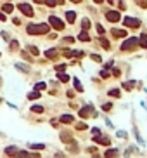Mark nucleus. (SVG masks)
Here are the masks:
<instances>
[{
    "label": "nucleus",
    "mask_w": 147,
    "mask_h": 158,
    "mask_svg": "<svg viewBox=\"0 0 147 158\" xmlns=\"http://www.w3.org/2000/svg\"><path fill=\"white\" fill-rule=\"evenodd\" d=\"M71 2H76V4H80V2H81V0H71Z\"/></svg>",
    "instance_id": "47"
},
{
    "label": "nucleus",
    "mask_w": 147,
    "mask_h": 158,
    "mask_svg": "<svg viewBox=\"0 0 147 158\" xmlns=\"http://www.w3.org/2000/svg\"><path fill=\"white\" fill-rule=\"evenodd\" d=\"M61 141H63V142H69V141H71V134H69V132H61Z\"/></svg>",
    "instance_id": "18"
},
{
    "label": "nucleus",
    "mask_w": 147,
    "mask_h": 158,
    "mask_svg": "<svg viewBox=\"0 0 147 158\" xmlns=\"http://www.w3.org/2000/svg\"><path fill=\"white\" fill-rule=\"evenodd\" d=\"M76 129H78V130H87V123H83V122H81V123H76Z\"/></svg>",
    "instance_id": "34"
},
{
    "label": "nucleus",
    "mask_w": 147,
    "mask_h": 158,
    "mask_svg": "<svg viewBox=\"0 0 147 158\" xmlns=\"http://www.w3.org/2000/svg\"><path fill=\"white\" fill-rule=\"evenodd\" d=\"M66 19H68V23H74V19H76V14H74L73 11H68V12H66Z\"/></svg>",
    "instance_id": "16"
},
{
    "label": "nucleus",
    "mask_w": 147,
    "mask_h": 158,
    "mask_svg": "<svg viewBox=\"0 0 147 158\" xmlns=\"http://www.w3.org/2000/svg\"><path fill=\"white\" fill-rule=\"evenodd\" d=\"M92 132H94V136H97V134H100L99 129H92Z\"/></svg>",
    "instance_id": "44"
},
{
    "label": "nucleus",
    "mask_w": 147,
    "mask_h": 158,
    "mask_svg": "<svg viewBox=\"0 0 147 158\" xmlns=\"http://www.w3.org/2000/svg\"><path fill=\"white\" fill-rule=\"evenodd\" d=\"M23 59H26L28 63H31V61H33V57H31L30 54H28V52H23Z\"/></svg>",
    "instance_id": "32"
},
{
    "label": "nucleus",
    "mask_w": 147,
    "mask_h": 158,
    "mask_svg": "<svg viewBox=\"0 0 147 158\" xmlns=\"http://www.w3.org/2000/svg\"><path fill=\"white\" fill-rule=\"evenodd\" d=\"M137 4H138L140 7H144V9H145V7H147V0H137Z\"/></svg>",
    "instance_id": "35"
},
{
    "label": "nucleus",
    "mask_w": 147,
    "mask_h": 158,
    "mask_svg": "<svg viewBox=\"0 0 147 158\" xmlns=\"http://www.w3.org/2000/svg\"><path fill=\"white\" fill-rule=\"evenodd\" d=\"M133 85H135V82H125V83H123V87H125L126 90H131V89H133Z\"/></svg>",
    "instance_id": "27"
},
{
    "label": "nucleus",
    "mask_w": 147,
    "mask_h": 158,
    "mask_svg": "<svg viewBox=\"0 0 147 158\" xmlns=\"http://www.w3.org/2000/svg\"><path fill=\"white\" fill-rule=\"evenodd\" d=\"M107 2H109V4H114V0H107Z\"/></svg>",
    "instance_id": "48"
},
{
    "label": "nucleus",
    "mask_w": 147,
    "mask_h": 158,
    "mask_svg": "<svg viewBox=\"0 0 147 158\" xmlns=\"http://www.w3.org/2000/svg\"><path fill=\"white\" fill-rule=\"evenodd\" d=\"M113 75H114V76H120V70H118V68H114V70H113Z\"/></svg>",
    "instance_id": "42"
},
{
    "label": "nucleus",
    "mask_w": 147,
    "mask_h": 158,
    "mask_svg": "<svg viewBox=\"0 0 147 158\" xmlns=\"http://www.w3.org/2000/svg\"><path fill=\"white\" fill-rule=\"evenodd\" d=\"M140 45V42H138V38H126L125 42L121 44V50H135L137 47Z\"/></svg>",
    "instance_id": "2"
},
{
    "label": "nucleus",
    "mask_w": 147,
    "mask_h": 158,
    "mask_svg": "<svg viewBox=\"0 0 147 158\" xmlns=\"http://www.w3.org/2000/svg\"><path fill=\"white\" fill-rule=\"evenodd\" d=\"M26 31L30 33V35H45V33L50 31V26L48 24H45V23H40V24H28Z\"/></svg>",
    "instance_id": "1"
},
{
    "label": "nucleus",
    "mask_w": 147,
    "mask_h": 158,
    "mask_svg": "<svg viewBox=\"0 0 147 158\" xmlns=\"http://www.w3.org/2000/svg\"><path fill=\"white\" fill-rule=\"evenodd\" d=\"M92 59L97 61V63H100V61H102V57H100V56H97V54H92Z\"/></svg>",
    "instance_id": "39"
},
{
    "label": "nucleus",
    "mask_w": 147,
    "mask_h": 158,
    "mask_svg": "<svg viewBox=\"0 0 147 158\" xmlns=\"http://www.w3.org/2000/svg\"><path fill=\"white\" fill-rule=\"evenodd\" d=\"M81 28H83V30H88V28H90V21H88V19H83V21H81Z\"/></svg>",
    "instance_id": "29"
},
{
    "label": "nucleus",
    "mask_w": 147,
    "mask_h": 158,
    "mask_svg": "<svg viewBox=\"0 0 147 158\" xmlns=\"http://www.w3.org/2000/svg\"><path fill=\"white\" fill-rule=\"evenodd\" d=\"M5 155H17V148H16V146L5 148Z\"/></svg>",
    "instance_id": "21"
},
{
    "label": "nucleus",
    "mask_w": 147,
    "mask_h": 158,
    "mask_svg": "<svg viewBox=\"0 0 147 158\" xmlns=\"http://www.w3.org/2000/svg\"><path fill=\"white\" fill-rule=\"evenodd\" d=\"M100 76H102V78H107V76H109V71H107V70H102V71H100Z\"/></svg>",
    "instance_id": "36"
},
{
    "label": "nucleus",
    "mask_w": 147,
    "mask_h": 158,
    "mask_svg": "<svg viewBox=\"0 0 147 158\" xmlns=\"http://www.w3.org/2000/svg\"><path fill=\"white\" fill-rule=\"evenodd\" d=\"M106 19H107L109 23L120 21V12H118V11H107V12H106Z\"/></svg>",
    "instance_id": "5"
},
{
    "label": "nucleus",
    "mask_w": 147,
    "mask_h": 158,
    "mask_svg": "<svg viewBox=\"0 0 147 158\" xmlns=\"http://www.w3.org/2000/svg\"><path fill=\"white\" fill-rule=\"evenodd\" d=\"M64 68H66V64H64V63H63V64H57V66H56V70H57V71H63Z\"/></svg>",
    "instance_id": "41"
},
{
    "label": "nucleus",
    "mask_w": 147,
    "mask_h": 158,
    "mask_svg": "<svg viewBox=\"0 0 147 158\" xmlns=\"http://www.w3.org/2000/svg\"><path fill=\"white\" fill-rule=\"evenodd\" d=\"M17 40H11V49H17Z\"/></svg>",
    "instance_id": "38"
},
{
    "label": "nucleus",
    "mask_w": 147,
    "mask_h": 158,
    "mask_svg": "<svg viewBox=\"0 0 147 158\" xmlns=\"http://www.w3.org/2000/svg\"><path fill=\"white\" fill-rule=\"evenodd\" d=\"M38 97H40V90H37V89H35L33 92H28V99H30V101H33V99H38Z\"/></svg>",
    "instance_id": "15"
},
{
    "label": "nucleus",
    "mask_w": 147,
    "mask_h": 158,
    "mask_svg": "<svg viewBox=\"0 0 147 158\" xmlns=\"http://www.w3.org/2000/svg\"><path fill=\"white\" fill-rule=\"evenodd\" d=\"M45 57H48V59H56L57 57V49H50L45 52Z\"/></svg>",
    "instance_id": "12"
},
{
    "label": "nucleus",
    "mask_w": 147,
    "mask_h": 158,
    "mask_svg": "<svg viewBox=\"0 0 147 158\" xmlns=\"http://www.w3.org/2000/svg\"><path fill=\"white\" fill-rule=\"evenodd\" d=\"M0 21H5V14L4 12H0Z\"/></svg>",
    "instance_id": "43"
},
{
    "label": "nucleus",
    "mask_w": 147,
    "mask_h": 158,
    "mask_svg": "<svg viewBox=\"0 0 147 158\" xmlns=\"http://www.w3.org/2000/svg\"><path fill=\"white\" fill-rule=\"evenodd\" d=\"M95 28H97V33H99V35H104V28L100 26V24H97Z\"/></svg>",
    "instance_id": "37"
},
{
    "label": "nucleus",
    "mask_w": 147,
    "mask_h": 158,
    "mask_svg": "<svg viewBox=\"0 0 147 158\" xmlns=\"http://www.w3.org/2000/svg\"><path fill=\"white\" fill-rule=\"evenodd\" d=\"M28 50H30L33 56H38V49L35 47V45H28Z\"/></svg>",
    "instance_id": "26"
},
{
    "label": "nucleus",
    "mask_w": 147,
    "mask_h": 158,
    "mask_svg": "<svg viewBox=\"0 0 147 158\" xmlns=\"http://www.w3.org/2000/svg\"><path fill=\"white\" fill-rule=\"evenodd\" d=\"M33 2H37V4H43L45 0H33Z\"/></svg>",
    "instance_id": "46"
},
{
    "label": "nucleus",
    "mask_w": 147,
    "mask_h": 158,
    "mask_svg": "<svg viewBox=\"0 0 147 158\" xmlns=\"http://www.w3.org/2000/svg\"><path fill=\"white\" fill-rule=\"evenodd\" d=\"M92 113V106H87V108H81L80 109V116H81V118H88V115Z\"/></svg>",
    "instance_id": "9"
},
{
    "label": "nucleus",
    "mask_w": 147,
    "mask_h": 158,
    "mask_svg": "<svg viewBox=\"0 0 147 158\" xmlns=\"http://www.w3.org/2000/svg\"><path fill=\"white\" fill-rule=\"evenodd\" d=\"M57 78L61 80V82H64V83L69 82V76L66 75V73H63V71H59V73H57Z\"/></svg>",
    "instance_id": "19"
},
{
    "label": "nucleus",
    "mask_w": 147,
    "mask_h": 158,
    "mask_svg": "<svg viewBox=\"0 0 147 158\" xmlns=\"http://www.w3.org/2000/svg\"><path fill=\"white\" fill-rule=\"evenodd\" d=\"M78 40H81V42H88L90 37H88V33H87V30H83V31L78 35Z\"/></svg>",
    "instance_id": "14"
},
{
    "label": "nucleus",
    "mask_w": 147,
    "mask_h": 158,
    "mask_svg": "<svg viewBox=\"0 0 147 158\" xmlns=\"http://www.w3.org/2000/svg\"><path fill=\"white\" fill-rule=\"evenodd\" d=\"M43 4H45L47 7H57V6H63L64 0H45Z\"/></svg>",
    "instance_id": "8"
},
{
    "label": "nucleus",
    "mask_w": 147,
    "mask_h": 158,
    "mask_svg": "<svg viewBox=\"0 0 147 158\" xmlns=\"http://www.w3.org/2000/svg\"><path fill=\"white\" fill-rule=\"evenodd\" d=\"M64 42H66V44H73L74 38H73V37H66V38H64Z\"/></svg>",
    "instance_id": "40"
},
{
    "label": "nucleus",
    "mask_w": 147,
    "mask_h": 158,
    "mask_svg": "<svg viewBox=\"0 0 147 158\" xmlns=\"http://www.w3.org/2000/svg\"><path fill=\"white\" fill-rule=\"evenodd\" d=\"M123 24L126 28H138L140 26V19H137V17H123Z\"/></svg>",
    "instance_id": "3"
},
{
    "label": "nucleus",
    "mask_w": 147,
    "mask_h": 158,
    "mask_svg": "<svg viewBox=\"0 0 147 158\" xmlns=\"http://www.w3.org/2000/svg\"><path fill=\"white\" fill-rule=\"evenodd\" d=\"M31 111H33V113H42V111H43V106H33Z\"/></svg>",
    "instance_id": "31"
},
{
    "label": "nucleus",
    "mask_w": 147,
    "mask_h": 158,
    "mask_svg": "<svg viewBox=\"0 0 147 158\" xmlns=\"http://www.w3.org/2000/svg\"><path fill=\"white\" fill-rule=\"evenodd\" d=\"M59 120L63 122V123H73V122H74V116H73V115H63Z\"/></svg>",
    "instance_id": "10"
},
{
    "label": "nucleus",
    "mask_w": 147,
    "mask_h": 158,
    "mask_svg": "<svg viewBox=\"0 0 147 158\" xmlns=\"http://www.w3.org/2000/svg\"><path fill=\"white\" fill-rule=\"evenodd\" d=\"M94 141L95 142H99V144H104V146H109L111 141H109V137H102L100 134H97V136H94Z\"/></svg>",
    "instance_id": "7"
},
{
    "label": "nucleus",
    "mask_w": 147,
    "mask_h": 158,
    "mask_svg": "<svg viewBox=\"0 0 147 158\" xmlns=\"http://www.w3.org/2000/svg\"><path fill=\"white\" fill-rule=\"evenodd\" d=\"M113 37L116 38H121V37H126V30H111Z\"/></svg>",
    "instance_id": "11"
},
{
    "label": "nucleus",
    "mask_w": 147,
    "mask_h": 158,
    "mask_svg": "<svg viewBox=\"0 0 147 158\" xmlns=\"http://www.w3.org/2000/svg\"><path fill=\"white\" fill-rule=\"evenodd\" d=\"M116 155H118L116 149H107V151H106V156H116Z\"/></svg>",
    "instance_id": "30"
},
{
    "label": "nucleus",
    "mask_w": 147,
    "mask_h": 158,
    "mask_svg": "<svg viewBox=\"0 0 147 158\" xmlns=\"http://www.w3.org/2000/svg\"><path fill=\"white\" fill-rule=\"evenodd\" d=\"M111 108H113V103H106V104H102V109H104V111H109Z\"/></svg>",
    "instance_id": "33"
},
{
    "label": "nucleus",
    "mask_w": 147,
    "mask_h": 158,
    "mask_svg": "<svg viewBox=\"0 0 147 158\" xmlns=\"http://www.w3.org/2000/svg\"><path fill=\"white\" fill-rule=\"evenodd\" d=\"M2 11H4V12H7V14H9V12H12V11H14V6L7 2V4H4V6H2Z\"/></svg>",
    "instance_id": "17"
},
{
    "label": "nucleus",
    "mask_w": 147,
    "mask_h": 158,
    "mask_svg": "<svg viewBox=\"0 0 147 158\" xmlns=\"http://www.w3.org/2000/svg\"><path fill=\"white\" fill-rule=\"evenodd\" d=\"M0 103H2V99H0Z\"/></svg>",
    "instance_id": "49"
},
{
    "label": "nucleus",
    "mask_w": 147,
    "mask_h": 158,
    "mask_svg": "<svg viewBox=\"0 0 147 158\" xmlns=\"http://www.w3.org/2000/svg\"><path fill=\"white\" fill-rule=\"evenodd\" d=\"M94 2H95V4H99V6H100V4H102L104 0H94Z\"/></svg>",
    "instance_id": "45"
},
{
    "label": "nucleus",
    "mask_w": 147,
    "mask_h": 158,
    "mask_svg": "<svg viewBox=\"0 0 147 158\" xmlns=\"http://www.w3.org/2000/svg\"><path fill=\"white\" fill-rule=\"evenodd\" d=\"M19 11L24 14V16H28V17H31L33 16V9H31V6H28V4H19Z\"/></svg>",
    "instance_id": "6"
},
{
    "label": "nucleus",
    "mask_w": 147,
    "mask_h": 158,
    "mask_svg": "<svg viewBox=\"0 0 147 158\" xmlns=\"http://www.w3.org/2000/svg\"><path fill=\"white\" fill-rule=\"evenodd\" d=\"M16 68L19 71H24V73H30V66H24V64H19V63H17L16 64Z\"/></svg>",
    "instance_id": "23"
},
{
    "label": "nucleus",
    "mask_w": 147,
    "mask_h": 158,
    "mask_svg": "<svg viewBox=\"0 0 147 158\" xmlns=\"http://www.w3.org/2000/svg\"><path fill=\"white\" fill-rule=\"evenodd\" d=\"M138 42H140V47H145L147 49V35L145 33H142L140 35V40H138Z\"/></svg>",
    "instance_id": "20"
},
{
    "label": "nucleus",
    "mask_w": 147,
    "mask_h": 158,
    "mask_svg": "<svg viewBox=\"0 0 147 158\" xmlns=\"http://www.w3.org/2000/svg\"><path fill=\"white\" fill-rule=\"evenodd\" d=\"M73 83H74V89H76L78 92H81V90H83V87H81V83H80L78 78H73Z\"/></svg>",
    "instance_id": "22"
},
{
    "label": "nucleus",
    "mask_w": 147,
    "mask_h": 158,
    "mask_svg": "<svg viewBox=\"0 0 147 158\" xmlns=\"http://www.w3.org/2000/svg\"><path fill=\"white\" fill-rule=\"evenodd\" d=\"M28 146H30V149H43V148H45V144H28Z\"/></svg>",
    "instance_id": "24"
},
{
    "label": "nucleus",
    "mask_w": 147,
    "mask_h": 158,
    "mask_svg": "<svg viewBox=\"0 0 147 158\" xmlns=\"http://www.w3.org/2000/svg\"><path fill=\"white\" fill-rule=\"evenodd\" d=\"M48 21H50V24H52L56 30H59V31H61V30H64V23L61 21L57 16H50V17H48Z\"/></svg>",
    "instance_id": "4"
},
{
    "label": "nucleus",
    "mask_w": 147,
    "mask_h": 158,
    "mask_svg": "<svg viewBox=\"0 0 147 158\" xmlns=\"http://www.w3.org/2000/svg\"><path fill=\"white\" fill-rule=\"evenodd\" d=\"M45 87H47V83H45V82H40V83H37V85H35V89H37V90H43Z\"/></svg>",
    "instance_id": "28"
},
{
    "label": "nucleus",
    "mask_w": 147,
    "mask_h": 158,
    "mask_svg": "<svg viewBox=\"0 0 147 158\" xmlns=\"http://www.w3.org/2000/svg\"><path fill=\"white\" fill-rule=\"evenodd\" d=\"M109 96H111V97H120V90H118V89H111Z\"/></svg>",
    "instance_id": "25"
},
{
    "label": "nucleus",
    "mask_w": 147,
    "mask_h": 158,
    "mask_svg": "<svg viewBox=\"0 0 147 158\" xmlns=\"http://www.w3.org/2000/svg\"><path fill=\"white\" fill-rule=\"evenodd\" d=\"M99 42H100V45H102V47H104L106 50H109V49H111V44H109V40H106V38L102 37V35H100V40H99Z\"/></svg>",
    "instance_id": "13"
}]
</instances>
